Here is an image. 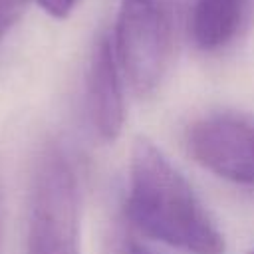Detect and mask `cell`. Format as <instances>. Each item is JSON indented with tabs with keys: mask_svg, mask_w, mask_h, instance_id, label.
<instances>
[{
	"mask_svg": "<svg viewBox=\"0 0 254 254\" xmlns=\"http://www.w3.org/2000/svg\"><path fill=\"white\" fill-rule=\"evenodd\" d=\"M125 212L145 236L185 254H224V236L190 183L149 139L137 137L129 161Z\"/></svg>",
	"mask_w": 254,
	"mask_h": 254,
	"instance_id": "1",
	"label": "cell"
},
{
	"mask_svg": "<svg viewBox=\"0 0 254 254\" xmlns=\"http://www.w3.org/2000/svg\"><path fill=\"white\" fill-rule=\"evenodd\" d=\"M79 183L60 145L38 157L28 208L26 254H79Z\"/></svg>",
	"mask_w": 254,
	"mask_h": 254,
	"instance_id": "2",
	"label": "cell"
},
{
	"mask_svg": "<svg viewBox=\"0 0 254 254\" xmlns=\"http://www.w3.org/2000/svg\"><path fill=\"white\" fill-rule=\"evenodd\" d=\"M111 44L131 89L139 97L153 93L169 67L173 50L169 10L161 0H123Z\"/></svg>",
	"mask_w": 254,
	"mask_h": 254,
	"instance_id": "3",
	"label": "cell"
},
{
	"mask_svg": "<svg viewBox=\"0 0 254 254\" xmlns=\"http://www.w3.org/2000/svg\"><path fill=\"white\" fill-rule=\"evenodd\" d=\"M187 143L206 171L254 187V117L234 111L208 113L190 125Z\"/></svg>",
	"mask_w": 254,
	"mask_h": 254,
	"instance_id": "4",
	"label": "cell"
},
{
	"mask_svg": "<svg viewBox=\"0 0 254 254\" xmlns=\"http://www.w3.org/2000/svg\"><path fill=\"white\" fill-rule=\"evenodd\" d=\"M119 71L121 69L115 60L113 44L107 36H101L89 58L85 101L89 121L103 141H115L121 135L125 123V103Z\"/></svg>",
	"mask_w": 254,
	"mask_h": 254,
	"instance_id": "5",
	"label": "cell"
},
{
	"mask_svg": "<svg viewBox=\"0 0 254 254\" xmlns=\"http://www.w3.org/2000/svg\"><path fill=\"white\" fill-rule=\"evenodd\" d=\"M246 0H196L190 18V34L200 50L226 46L240 28Z\"/></svg>",
	"mask_w": 254,
	"mask_h": 254,
	"instance_id": "6",
	"label": "cell"
},
{
	"mask_svg": "<svg viewBox=\"0 0 254 254\" xmlns=\"http://www.w3.org/2000/svg\"><path fill=\"white\" fill-rule=\"evenodd\" d=\"M28 0H0V42L22 18Z\"/></svg>",
	"mask_w": 254,
	"mask_h": 254,
	"instance_id": "7",
	"label": "cell"
},
{
	"mask_svg": "<svg viewBox=\"0 0 254 254\" xmlns=\"http://www.w3.org/2000/svg\"><path fill=\"white\" fill-rule=\"evenodd\" d=\"M30 2V0H28ZM44 12H48L54 18H65L75 8L77 0H34Z\"/></svg>",
	"mask_w": 254,
	"mask_h": 254,
	"instance_id": "8",
	"label": "cell"
},
{
	"mask_svg": "<svg viewBox=\"0 0 254 254\" xmlns=\"http://www.w3.org/2000/svg\"><path fill=\"white\" fill-rule=\"evenodd\" d=\"M125 254H151V252H149V250H145V248H141V246H137V244H131V246H129V250H127Z\"/></svg>",
	"mask_w": 254,
	"mask_h": 254,
	"instance_id": "9",
	"label": "cell"
},
{
	"mask_svg": "<svg viewBox=\"0 0 254 254\" xmlns=\"http://www.w3.org/2000/svg\"><path fill=\"white\" fill-rule=\"evenodd\" d=\"M250 254H254V250H252V252H250Z\"/></svg>",
	"mask_w": 254,
	"mask_h": 254,
	"instance_id": "10",
	"label": "cell"
}]
</instances>
